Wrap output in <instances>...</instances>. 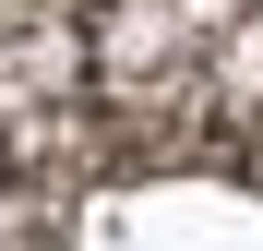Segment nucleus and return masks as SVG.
Returning a JSON list of instances; mask_svg holds the SVG:
<instances>
[{"instance_id":"nucleus-1","label":"nucleus","mask_w":263,"mask_h":251,"mask_svg":"<svg viewBox=\"0 0 263 251\" xmlns=\"http://www.w3.org/2000/svg\"><path fill=\"white\" fill-rule=\"evenodd\" d=\"M0 251H263V0H60L0 36Z\"/></svg>"}]
</instances>
